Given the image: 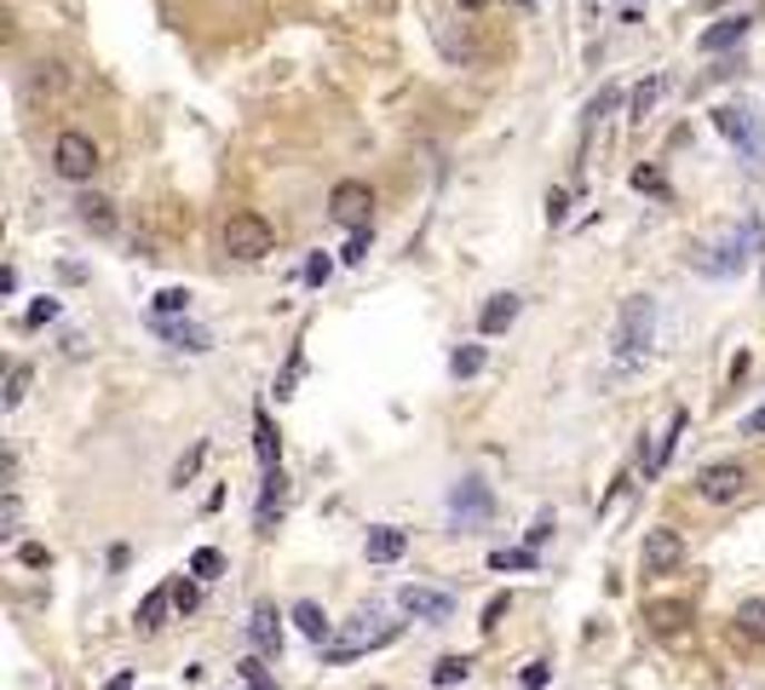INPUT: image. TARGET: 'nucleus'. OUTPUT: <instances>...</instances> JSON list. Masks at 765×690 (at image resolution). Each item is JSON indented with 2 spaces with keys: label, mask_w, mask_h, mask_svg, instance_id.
Returning a JSON list of instances; mask_svg holds the SVG:
<instances>
[{
  "label": "nucleus",
  "mask_w": 765,
  "mask_h": 690,
  "mask_svg": "<svg viewBox=\"0 0 765 690\" xmlns=\"http://www.w3.org/2000/svg\"><path fill=\"white\" fill-rule=\"evenodd\" d=\"M650 339H656V299H650V294L622 299V317H616V368L645 363Z\"/></svg>",
  "instance_id": "nucleus-1"
},
{
  "label": "nucleus",
  "mask_w": 765,
  "mask_h": 690,
  "mask_svg": "<svg viewBox=\"0 0 765 690\" xmlns=\"http://www.w3.org/2000/svg\"><path fill=\"white\" fill-rule=\"evenodd\" d=\"M397 628H404V621H386L380 610H362V615H357L351 628H346L335 644H328L322 655H328V662H351V655H362V650H380V644H391V639H397Z\"/></svg>",
  "instance_id": "nucleus-2"
},
{
  "label": "nucleus",
  "mask_w": 765,
  "mask_h": 690,
  "mask_svg": "<svg viewBox=\"0 0 765 690\" xmlns=\"http://www.w3.org/2000/svg\"><path fill=\"white\" fill-rule=\"evenodd\" d=\"M219 241H225L230 259H265L277 248V230H271V219H259V214H230Z\"/></svg>",
  "instance_id": "nucleus-3"
},
{
  "label": "nucleus",
  "mask_w": 765,
  "mask_h": 690,
  "mask_svg": "<svg viewBox=\"0 0 765 690\" xmlns=\"http://www.w3.org/2000/svg\"><path fill=\"white\" fill-rule=\"evenodd\" d=\"M714 121H719V132L731 138V145L743 150V161H748L754 172H765V127H759V116L748 110V103H725Z\"/></svg>",
  "instance_id": "nucleus-4"
},
{
  "label": "nucleus",
  "mask_w": 765,
  "mask_h": 690,
  "mask_svg": "<svg viewBox=\"0 0 765 690\" xmlns=\"http://www.w3.org/2000/svg\"><path fill=\"white\" fill-rule=\"evenodd\" d=\"M52 167H58V179L81 185V179H92V172H98V145L81 127H63L58 145H52Z\"/></svg>",
  "instance_id": "nucleus-5"
},
{
  "label": "nucleus",
  "mask_w": 765,
  "mask_h": 690,
  "mask_svg": "<svg viewBox=\"0 0 765 690\" xmlns=\"http://www.w3.org/2000/svg\"><path fill=\"white\" fill-rule=\"evenodd\" d=\"M743 495H748V466L743 461H714V466H703V477H696V501H708V506H731Z\"/></svg>",
  "instance_id": "nucleus-6"
},
{
  "label": "nucleus",
  "mask_w": 765,
  "mask_h": 690,
  "mask_svg": "<svg viewBox=\"0 0 765 690\" xmlns=\"http://www.w3.org/2000/svg\"><path fill=\"white\" fill-rule=\"evenodd\" d=\"M489 512H495V495H489V483H478V477H460L455 490H449V518H455L460 530H478Z\"/></svg>",
  "instance_id": "nucleus-7"
},
{
  "label": "nucleus",
  "mask_w": 765,
  "mask_h": 690,
  "mask_svg": "<svg viewBox=\"0 0 765 690\" xmlns=\"http://www.w3.org/2000/svg\"><path fill=\"white\" fill-rule=\"evenodd\" d=\"M639 564H645V575H668V570H679V564H685V541H679V530H668V524L645 530Z\"/></svg>",
  "instance_id": "nucleus-8"
},
{
  "label": "nucleus",
  "mask_w": 765,
  "mask_h": 690,
  "mask_svg": "<svg viewBox=\"0 0 765 690\" xmlns=\"http://www.w3.org/2000/svg\"><path fill=\"white\" fill-rule=\"evenodd\" d=\"M397 610L426 621V628H438V621L455 615V593H444V586H404V593H397Z\"/></svg>",
  "instance_id": "nucleus-9"
},
{
  "label": "nucleus",
  "mask_w": 765,
  "mask_h": 690,
  "mask_svg": "<svg viewBox=\"0 0 765 690\" xmlns=\"http://www.w3.org/2000/svg\"><path fill=\"white\" fill-rule=\"evenodd\" d=\"M63 92H70V69H63V63L41 58L36 69H29V81H23V98H29V103H58Z\"/></svg>",
  "instance_id": "nucleus-10"
},
{
  "label": "nucleus",
  "mask_w": 765,
  "mask_h": 690,
  "mask_svg": "<svg viewBox=\"0 0 765 690\" xmlns=\"http://www.w3.org/2000/svg\"><path fill=\"white\" fill-rule=\"evenodd\" d=\"M369 207H375V190L362 185V179H346V185H335V196H328V214L346 219V225H362V219H369Z\"/></svg>",
  "instance_id": "nucleus-11"
},
{
  "label": "nucleus",
  "mask_w": 765,
  "mask_h": 690,
  "mask_svg": "<svg viewBox=\"0 0 765 690\" xmlns=\"http://www.w3.org/2000/svg\"><path fill=\"white\" fill-rule=\"evenodd\" d=\"M282 501H288V477H282V466H265V477H259V535H271V530H277Z\"/></svg>",
  "instance_id": "nucleus-12"
},
{
  "label": "nucleus",
  "mask_w": 765,
  "mask_h": 690,
  "mask_svg": "<svg viewBox=\"0 0 765 690\" xmlns=\"http://www.w3.org/2000/svg\"><path fill=\"white\" fill-rule=\"evenodd\" d=\"M685 621H691V604H685V599H650V604H645V628L662 633V639L685 633Z\"/></svg>",
  "instance_id": "nucleus-13"
},
{
  "label": "nucleus",
  "mask_w": 765,
  "mask_h": 690,
  "mask_svg": "<svg viewBox=\"0 0 765 690\" xmlns=\"http://www.w3.org/2000/svg\"><path fill=\"white\" fill-rule=\"evenodd\" d=\"M248 639H254L259 655H282V615H277L271 604H259V610L248 615Z\"/></svg>",
  "instance_id": "nucleus-14"
},
{
  "label": "nucleus",
  "mask_w": 765,
  "mask_h": 690,
  "mask_svg": "<svg viewBox=\"0 0 765 690\" xmlns=\"http://www.w3.org/2000/svg\"><path fill=\"white\" fill-rule=\"evenodd\" d=\"M150 328H156L161 339H173L179 352H208V345H213V334H208V328H196V323H179V317H150Z\"/></svg>",
  "instance_id": "nucleus-15"
},
{
  "label": "nucleus",
  "mask_w": 765,
  "mask_h": 690,
  "mask_svg": "<svg viewBox=\"0 0 765 690\" xmlns=\"http://www.w3.org/2000/svg\"><path fill=\"white\" fill-rule=\"evenodd\" d=\"M731 639L737 644H765V599H743L731 615Z\"/></svg>",
  "instance_id": "nucleus-16"
},
{
  "label": "nucleus",
  "mask_w": 765,
  "mask_h": 690,
  "mask_svg": "<svg viewBox=\"0 0 765 690\" xmlns=\"http://www.w3.org/2000/svg\"><path fill=\"white\" fill-rule=\"evenodd\" d=\"M518 305H524L518 294H495V299L478 310V328H484V334H507V328L518 323Z\"/></svg>",
  "instance_id": "nucleus-17"
},
{
  "label": "nucleus",
  "mask_w": 765,
  "mask_h": 690,
  "mask_svg": "<svg viewBox=\"0 0 765 690\" xmlns=\"http://www.w3.org/2000/svg\"><path fill=\"white\" fill-rule=\"evenodd\" d=\"M743 34H748V18L731 12V18H719L714 29H703V41H696V47H703V52H725V47H737Z\"/></svg>",
  "instance_id": "nucleus-18"
},
{
  "label": "nucleus",
  "mask_w": 765,
  "mask_h": 690,
  "mask_svg": "<svg viewBox=\"0 0 765 690\" xmlns=\"http://www.w3.org/2000/svg\"><path fill=\"white\" fill-rule=\"evenodd\" d=\"M76 214H81V225H87L92 236H110V230H116V201H110V196H81Z\"/></svg>",
  "instance_id": "nucleus-19"
},
{
  "label": "nucleus",
  "mask_w": 765,
  "mask_h": 690,
  "mask_svg": "<svg viewBox=\"0 0 765 690\" xmlns=\"http://www.w3.org/2000/svg\"><path fill=\"white\" fill-rule=\"evenodd\" d=\"M294 628H299V633H306V639L322 650V644H328V633H335V621L322 615V604H311V599H306V604H294Z\"/></svg>",
  "instance_id": "nucleus-20"
},
{
  "label": "nucleus",
  "mask_w": 765,
  "mask_h": 690,
  "mask_svg": "<svg viewBox=\"0 0 765 690\" xmlns=\"http://www.w3.org/2000/svg\"><path fill=\"white\" fill-rule=\"evenodd\" d=\"M404 552H409V530H375L369 535V564H391V559H404Z\"/></svg>",
  "instance_id": "nucleus-21"
},
{
  "label": "nucleus",
  "mask_w": 765,
  "mask_h": 690,
  "mask_svg": "<svg viewBox=\"0 0 765 690\" xmlns=\"http://www.w3.org/2000/svg\"><path fill=\"white\" fill-rule=\"evenodd\" d=\"M168 604H173V586H156V593H145V604H139V633H161V621H168Z\"/></svg>",
  "instance_id": "nucleus-22"
},
{
  "label": "nucleus",
  "mask_w": 765,
  "mask_h": 690,
  "mask_svg": "<svg viewBox=\"0 0 765 690\" xmlns=\"http://www.w3.org/2000/svg\"><path fill=\"white\" fill-rule=\"evenodd\" d=\"M254 448H259L265 466H282V461H277V455H282V437H277V426H271V414H265V408L254 414Z\"/></svg>",
  "instance_id": "nucleus-23"
},
{
  "label": "nucleus",
  "mask_w": 765,
  "mask_h": 690,
  "mask_svg": "<svg viewBox=\"0 0 765 690\" xmlns=\"http://www.w3.org/2000/svg\"><path fill=\"white\" fill-rule=\"evenodd\" d=\"M150 310L156 317H190V288H161Z\"/></svg>",
  "instance_id": "nucleus-24"
},
{
  "label": "nucleus",
  "mask_w": 765,
  "mask_h": 690,
  "mask_svg": "<svg viewBox=\"0 0 765 690\" xmlns=\"http://www.w3.org/2000/svg\"><path fill=\"white\" fill-rule=\"evenodd\" d=\"M489 570H536V546H513V552H489Z\"/></svg>",
  "instance_id": "nucleus-25"
},
{
  "label": "nucleus",
  "mask_w": 765,
  "mask_h": 690,
  "mask_svg": "<svg viewBox=\"0 0 765 690\" xmlns=\"http://www.w3.org/2000/svg\"><path fill=\"white\" fill-rule=\"evenodd\" d=\"M478 368H484V345H460V352L449 357V374H455V379H473Z\"/></svg>",
  "instance_id": "nucleus-26"
},
{
  "label": "nucleus",
  "mask_w": 765,
  "mask_h": 690,
  "mask_svg": "<svg viewBox=\"0 0 765 690\" xmlns=\"http://www.w3.org/2000/svg\"><path fill=\"white\" fill-rule=\"evenodd\" d=\"M467 673H473V662H467V655H444V662L431 668V684H460Z\"/></svg>",
  "instance_id": "nucleus-27"
},
{
  "label": "nucleus",
  "mask_w": 765,
  "mask_h": 690,
  "mask_svg": "<svg viewBox=\"0 0 765 690\" xmlns=\"http://www.w3.org/2000/svg\"><path fill=\"white\" fill-rule=\"evenodd\" d=\"M237 673H242V684H248V690H277V679L265 673V662H259V655H248V662H237Z\"/></svg>",
  "instance_id": "nucleus-28"
},
{
  "label": "nucleus",
  "mask_w": 765,
  "mask_h": 690,
  "mask_svg": "<svg viewBox=\"0 0 765 690\" xmlns=\"http://www.w3.org/2000/svg\"><path fill=\"white\" fill-rule=\"evenodd\" d=\"M369 248H375V230H369V225H357L351 241H346V265H362V259H369Z\"/></svg>",
  "instance_id": "nucleus-29"
},
{
  "label": "nucleus",
  "mask_w": 765,
  "mask_h": 690,
  "mask_svg": "<svg viewBox=\"0 0 765 690\" xmlns=\"http://www.w3.org/2000/svg\"><path fill=\"white\" fill-rule=\"evenodd\" d=\"M23 392H29V363H12V368H7V408H18Z\"/></svg>",
  "instance_id": "nucleus-30"
},
{
  "label": "nucleus",
  "mask_w": 765,
  "mask_h": 690,
  "mask_svg": "<svg viewBox=\"0 0 765 690\" xmlns=\"http://www.w3.org/2000/svg\"><path fill=\"white\" fill-rule=\"evenodd\" d=\"M219 570H225V559H219L213 546H202V552H190V575H202V581H208V575H219Z\"/></svg>",
  "instance_id": "nucleus-31"
},
{
  "label": "nucleus",
  "mask_w": 765,
  "mask_h": 690,
  "mask_svg": "<svg viewBox=\"0 0 765 690\" xmlns=\"http://www.w3.org/2000/svg\"><path fill=\"white\" fill-rule=\"evenodd\" d=\"M18 518H23V506H18V490H7V506H0V535H18Z\"/></svg>",
  "instance_id": "nucleus-32"
},
{
  "label": "nucleus",
  "mask_w": 765,
  "mask_h": 690,
  "mask_svg": "<svg viewBox=\"0 0 765 690\" xmlns=\"http://www.w3.org/2000/svg\"><path fill=\"white\" fill-rule=\"evenodd\" d=\"M202 604V586L196 581H173V610H196Z\"/></svg>",
  "instance_id": "nucleus-33"
},
{
  "label": "nucleus",
  "mask_w": 765,
  "mask_h": 690,
  "mask_svg": "<svg viewBox=\"0 0 765 690\" xmlns=\"http://www.w3.org/2000/svg\"><path fill=\"white\" fill-rule=\"evenodd\" d=\"M328 270H335V259H328V254H311V259H306V283L322 288V283H328Z\"/></svg>",
  "instance_id": "nucleus-34"
},
{
  "label": "nucleus",
  "mask_w": 765,
  "mask_h": 690,
  "mask_svg": "<svg viewBox=\"0 0 765 690\" xmlns=\"http://www.w3.org/2000/svg\"><path fill=\"white\" fill-rule=\"evenodd\" d=\"M656 98H662V81H645V87L634 92V116H639V121L650 116V103H656Z\"/></svg>",
  "instance_id": "nucleus-35"
},
{
  "label": "nucleus",
  "mask_w": 765,
  "mask_h": 690,
  "mask_svg": "<svg viewBox=\"0 0 765 690\" xmlns=\"http://www.w3.org/2000/svg\"><path fill=\"white\" fill-rule=\"evenodd\" d=\"M634 190H650V196H668V185H662V172H656V167H639V172H634Z\"/></svg>",
  "instance_id": "nucleus-36"
},
{
  "label": "nucleus",
  "mask_w": 765,
  "mask_h": 690,
  "mask_svg": "<svg viewBox=\"0 0 765 690\" xmlns=\"http://www.w3.org/2000/svg\"><path fill=\"white\" fill-rule=\"evenodd\" d=\"M18 564H23V570H41V564H47V546H41V541H23V546H18Z\"/></svg>",
  "instance_id": "nucleus-37"
},
{
  "label": "nucleus",
  "mask_w": 765,
  "mask_h": 690,
  "mask_svg": "<svg viewBox=\"0 0 765 690\" xmlns=\"http://www.w3.org/2000/svg\"><path fill=\"white\" fill-rule=\"evenodd\" d=\"M616 103H622V92H616V87H605V92L593 98V110H587V116H593V121H605V116L616 110Z\"/></svg>",
  "instance_id": "nucleus-38"
},
{
  "label": "nucleus",
  "mask_w": 765,
  "mask_h": 690,
  "mask_svg": "<svg viewBox=\"0 0 765 690\" xmlns=\"http://www.w3.org/2000/svg\"><path fill=\"white\" fill-rule=\"evenodd\" d=\"M52 317H58V299H36L23 323H29V328H41V323H52Z\"/></svg>",
  "instance_id": "nucleus-39"
},
{
  "label": "nucleus",
  "mask_w": 765,
  "mask_h": 690,
  "mask_svg": "<svg viewBox=\"0 0 765 690\" xmlns=\"http://www.w3.org/2000/svg\"><path fill=\"white\" fill-rule=\"evenodd\" d=\"M202 455H208V448H202V443H196V448H190V455H185V461L173 466V483H179V490H185V477H190L196 466H202Z\"/></svg>",
  "instance_id": "nucleus-40"
},
{
  "label": "nucleus",
  "mask_w": 765,
  "mask_h": 690,
  "mask_svg": "<svg viewBox=\"0 0 765 690\" xmlns=\"http://www.w3.org/2000/svg\"><path fill=\"white\" fill-rule=\"evenodd\" d=\"M507 610H513V599H507V593H501V599H489V604H484V628H501Z\"/></svg>",
  "instance_id": "nucleus-41"
},
{
  "label": "nucleus",
  "mask_w": 765,
  "mask_h": 690,
  "mask_svg": "<svg viewBox=\"0 0 765 690\" xmlns=\"http://www.w3.org/2000/svg\"><path fill=\"white\" fill-rule=\"evenodd\" d=\"M547 679H553L547 662H529V668H524V690H547Z\"/></svg>",
  "instance_id": "nucleus-42"
},
{
  "label": "nucleus",
  "mask_w": 765,
  "mask_h": 690,
  "mask_svg": "<svg viewBox=\"0 0 765 690\" xmlns=\"http://www.w3.org/2000/svg\"><path fill=\"white\" fill-rule=\"evenodd\" d=\"M564 214H570V196L553 190V196H547V219H553V225H564Z\"/></svg>",
  "instance_id": "nucleus-43"
},
{
  "label": "nucleus",
  "mask_w": 765,
  "mask_h": 690,
  "mask_svg": "<svg viewBox=\"0 0 765 690\" xmlns=\"http://www.w3.org/2000/svg\"><path fill=\"white\" fill-rule=\"evenodd\" d=\"M294 379H299V352L288 357V368H282V379H277V397H288V392H294Z\"/></svg>",
  "instance_id": "nucleus-44"
},
{
  "label": "nucleus",
  "mask_w": 765,
  "mask_h": 690,
  "mask_svg": "<svg viewBox=\"0 0 765 690\" xmlns=\"http://www.w3.org/2000/svg\"><path fill=\"white\" fill-rule=\"evenodd\" d=\"M547 535H553V512H542V518H536V524H529V546H542Z\"/></svg>",
  "instance_id": "nucleus-45"
},
{
  "label": "nucleus",
  "mask_w": 765,
  "mask_h": 690,
  "mask_svg": "<svg viewBox=\"0 0 765 690\" xmlns=\"http://www.w3.org/2000/svg\"><path fill=\"white\" fill-rule=\"evenodd\" d=\"M743 437H765V403L748 414V421H743Z\"/></svg>",
  "instance_id": "nucleus-46"
},
{
  "label": "nucleus",
  "mask_w": 765,
  "mask_h": 690,
  "mask_svg": "<svg viewBox=\"0 0 765 690\" xmlns=\"http://www.w3.org/2000/svg\"><path fill=\"white\" fill-rule=\"evenodd\" d=\"M105 690H132V673H116V679H110Z\"/></svg>",
  "instance_id": "nucleus-47"
},
{
  "label": "nucleus",
  "mask_w": 765,
  "mask_h": 690,
  "mask_svg": "<svg viewBox=\"0 0 765 690\" xmlns=\"http://www.w3.org/2000/svg\"><path fill=\"white\" fill-rule=\"evenodd\" d=\"M455 7H460V12H484V7H489V0H455Z\"/></svg>",
  "instance_id": "nucleus-48"
},
{
  "label": "nucleus",
  "mask_w": 765,
  "mask_h": 690,
  "mask_svg": "<svg viewBox=\"0 0 765 690\" xmlns=\"http://www.w3.org/2000/svg\"><path fill=\"white\" fill-rule=\"evenodd\" d=\"M696 7H703V12H714V7H725V0H696Z\"/></svg>",
  "instance_id": "nucleus-49"
}]
</instances>
